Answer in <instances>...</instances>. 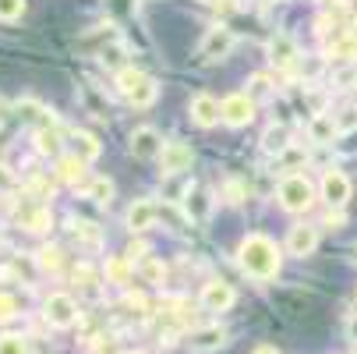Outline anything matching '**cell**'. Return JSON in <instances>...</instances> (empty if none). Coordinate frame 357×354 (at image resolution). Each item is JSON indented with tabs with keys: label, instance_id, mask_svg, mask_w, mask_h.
<instances>
[{
	"label": "cell",
	"instance_id": "1",
	"mask_svg": "<svg viewBox=\"0 0 357 354\" xmlns=\"http://www.w3.org/2000/svg\"><path fill=\"white\" fill-rule=\"evenodd\" d=\"M237 263L241 270L251 276V280H273L283 266V256H280V248L273 237L266 234H248L237 248Z\"/></svg>",
	"mask_w": 357,
	"mask_h": 354
},
{
	"label": "cell",
	"instance_id": "2",
	"mask_svg": "<svg viewBox=\"0 0 357 354\" xmlns=\"http://www.w3.org/2000/svg\"><path fill=\"white\" fill-rule=\"evenodd\" d=\"M117 92L128 99L131 107L145 110V107H152V103H156L160 85H156V78H152V75H145L142 68H121V71H117Z\"/></svg>",
	"mask_w": 357,
	"mask_h": 354
},
{
	"label": "cell",
	"instance_id": "3",
	"mask_svg": "<svg viewBox=\"0 0 357 354\" xmlns=\"http://www.w3.org/2000/svg\"><path fill=\"white\" fill-rule=\"evenodd\" d=\"M315 202V184L304 174H290L280 181V206L287 213H308Z\"/></svg>",
	"mask_w": 357,
	"mask_h": 354
},
{
	"label": "cell",
	"instance_id": "4",
	"mask_svg": "<svg viewBox=\"0 0 357 354\" xmlns=\"http://www.w3.org/2000/svg\"><path fill=\"white\" fill-rule=\"evenodd\" d=\"M234 43H237L234 29H227V25H209L206 36H202V43H198V50H195V57H198V64H216V61L230 57Z\"/></svg>",
	"mask_w": 357,
	"mask_h": 354
},
{
	"label": "cell",
	"instance_id": "5",
	"mask_svg": "<svg viewBox=\"0 0 357 354\" xmlns=\"http://www.w3.org/2000/svg\"><path fill=\"white\" fill-rule=\"evenodd\" d=\"M227 326H220V323H209V326H198V330H191L188 337H184V347L191 351V354H213V351H220V347H227Z\"/></svg>",
	"mask_w": 357,
	"mask_h": 354
},
{
	"label": "cell",
	"instance_id": "6",
	"mask_svg": "<svg viewBox=\"0 0 357 354\" xmlns=\"http://www.w3.org/2000/svg\"><path fill=\"white\" fill-rule=\"evenodd\" d=\"M43 316L50 326H57V330H71L78 323V305H75V297L71 294H50L46 297V305H43Z\"/></svg>",
	"mask_w": 357,
	"mask_h": 354
},
{
	"label": "cell",
	"instance_id": "7",
	"mask_svg": "<svg viewBox=\"0 0 357 354\" xmlns=\"http://www.w3.org/2000/svg\"><path fill=\"white\" fill-rule=\"evenodd\" d=\"M128 149H131V156L135 160H160V153H163V138H160V131L156 128H135L131 131V142H128Z\"/></svg>",
	"mask_w": 357,
	"mask_h": 354
},
{
	"label": "cell",
	"instance_id": "8",
	"mask_svg": "<svg viewBox=\"0 0 357 354\" xmlns=\"http://www.w3.org/2000/svg\"><path fill=\"white\" fill-rule=\"evenodd\" d=\"M319 248V227L312 223H294L290 234H287V251L294 259H308L312 251Z\"/></svg>",
	"mask_w": 357,
	"mask_h": 354
},
{
	"label": "cell",
	"instance_id": "9",
	"mask_svg": "<svg viewBox=\"0 0 357 354\" xmlns=\"http://www.w3.org/2000/svg\"><path fill=\"white\" fill-rule=\"evenodd\" d=\"M191 121L198 124V128H216L220 121H223V103L220 99H213L209 92H198L195 99H191Z\"/></svg>",
	"mask_w": 357,
	"mask_h": 354
},
{
	"label": "cell",
	"instance_id": "10",
	"mask_svg": "<svg viewBox=\"0 0 357 354\" xmlns=\"http://www.w3.org/2000/svg\"><path fill=\"white\" fill-rule=\"evenodd\" d=\"M251 117H255V99L248 92H234L223 99V121L230 128H244V124H251Z\"/></svg>",
	"mask_w": 357,
	"mask_h": 354
},
{
	"label": "cell",
	"instance_id": "11",
	"mask_svg": "<svg viewBox=\"0 0 357 354\" xmlns=\"http://www.w3.org/2000/svg\"><path fill=\"white\" fill-rule=\"evenodd\" d=\"M181 206H184V216L191 220V223H209V216H213V198H209V191L206 188H188V195L181 198Z\"/></svg>",
	"mask_w": 357,
	"mask_h": 354
},
{
	"label": "cell",
	"instance_id": "12",
	"mask_svg": "<svg viewBox=\"0 0 357 354\" xmlns=\"http://www.w3.org/2000/svg\"><path fill=\"white\" fill-rule=\"evenodd\" d=\"M156 220H160V206H156L152 198H135L131 209H128V216H124L128 230H135V234H142V230H149V227H156Z\"/></svg>",
	"mask_w": 357,
	"mask_h": 354
},
{
	"label": "cell",
	"instance_id": "13",
	"mask_svg": "<svg viewBox=\"0 0 357 354\" xmlns=\"http://www.w3.org/2000/svg\"><path fill=\"white\" fill-rule=\"evenodd\" d=\"M297 57H301V46L294 43V36L276 32V36L269 39V61H273L280 71H290V68L297 64Z\"/></svg>",
	"mask_w": 357,
	"mask_h": 354
},
{
	"label": "cell",
	"instance_id": "14",
	"mask_svg": "<svg viewBox=\"0 0 357 354\" xmlns=\"http://www.w3.org/2000/svg\"><path fill=\"white\" fill-rule=\"evenodd\" d=\"M322 198L329 202V209H343L350 198V181L343 170H326L322 174Z\"/></svg>",
	"mask_w": 357,
	"mask_h": 354
},
{
	"label": "cell",
	"instance_id": "15",
	"mask_svg": "<svg viewBox=\"0 0 357 354\" xmlns=\"http://www.w3.org/2000/svg\"><path fill=\"white\" fill-rule=\"evenodd\" d=\"M234 301H237V294L223 280H209L206 287H202V309H209V312H227Z\"/></svg>",
	"mask_w": 357,
	"mask_h": 354
},
{
	"label": "cell",
	"instance_id": "16",
	"mask_svg": "<svg viewBox=\"0 0 357 354\" xmlns=\"http://www.w3.org/2000/svg\"><path fill=\"white\" fill-rule=\"evenodd\" d=\"M191 145L184 142H163V153H160V167L163 174H184L191 167Z\"/></svg>",
	"mask_w": 357,
	"mask_h": 354
},
{
	"label": "cell",
	"instance_id": "17",
	"mask_svg": "<svg viewBox=\"0 0 357 354\" xmlns=\"http://www.w3.org/2000/svg\"><path fill=\"white\" fill-rule=\"evenodd\" d=\"M18 223L32 234H43V230H50L54 216H50V209L43 206V202H25V206L18 209Z\"/></svg>",
	"mask_w": 357,
	"mask_h": 354
},
{
	"label": "cell",
	"instance_id": "18",
	"mask_svg": "<svg viewBox=\"0 0 357 354\" xmlns=\"http://www.w3.org/2000/svg\"><path fill=\"white\" fill-rule=\"evenodd\" d=\"M36 149L43 156H64L61 149H64V131H61V121L57 124H43L36 128Z\"/></svg>",
	"mask_w": 357,
	"mask_h": 354
},
{
	"label": "cell",
	"instance_id": "19",
	"mask_svg": "<svg viewBox=\"0 0 357 354\" xmlns=\"http://www.w3.org/2000/svg\"><path fill=\"white\" fill-rule=\"evenodd\" d=\"M71 241L85 251H99L103 248V230H99L92 220H71Z\"/></svg>",
	"mask_w": 357,
	"mask_h": 354
},
{
	"label": "cell",
	"instance_id": "20",
	"mask_svg": "<svg viewBox=\"0 0 357 354\" xmlns=\"http://www.w3.org/2000/svg\"><path fill=\"white\" fill-rule=\"evenodd\" d=\"M103 276H107V283H117V287L131 283V276H135V259H131V256H110L107 266H103Z\"/></svg>",
	"mask_w": 357,
	"mask_h": 354
},
{
	"label": "cell",
	"instance_id": "21",
	"mask_svg": "<svg viewBox=\"0 0 357 354\" xmlns=\"http://www.w3.org/2000/svg\"><path fill=\"white\" fill-rule=\"evenodd\" d=\"M71 153H75L78 160L92 163V160H99L103 145H99V138H96V135H89V131H71Z\"/></svg>",
	"mask_w": 357,
	"mask_h": 354
},
{
	"label": "cell",
	"instance_id": "22",
	"mask_svg": "<svg viewBox=\"0 0 357 354\" xmlns=\"http://www.w3.org/2000/svg\"><path fill=\"white\" fill-rule=\"evenodd\" d=\"M308 135H312V142H333L336 135H340V128H336V117H329V114H315L312 117V124H308Z\"/></svg>",
	"mask_w": 357,
	"mask_h": 354
},
{
	"label": "cell",
	"instance_id": "23",
	"mask_svg": "<svg viewBox=\"0 0 357 354\" xmlns=\"http://www.w3.org/2000/svg\"><path fill=\"white\" fill-rule=\"evenodd\" d=\"M262 149H266L269 156H283L287 149H290V131H287L283 124H280V128L273 124V128L262 135Z\"/></svg>",
	"mask_w": 357,
	"mask_h": 354
},
{
	"label": "cell",
	"instance_id": "24",
	"mask_svg": "<svg viewBox=\"0 0 357 354\" xmlns=\"http://www.w3.org/2000/svg\"><path fill=\"white\" fill-rule=\"evenodd\" d=\"M57 177H61V181H68V184H78V181L85 177V160H78L75 153L57 156Z\"/></svg>",
	"mask_w": 357,
	"mask_h": 354
},
{
	"label": "cell",
	"instance_id": "25",
	"mask_svg": "<svg viewBox=\"0 0 357 354\" xmlns=\"http://www.w3.org/2000/svg\"><path fill=\"white\" fill-rule=\"evenodd\" d=\"M85 198H92L96 206H110V198H114V181L110 177H92L85 184Z\"/></svg>",
	"mask_w": 357,
	"mask_h": 354
},
{
	"label": "cell",
	"instance_id": "26",
	"mask_svg": "<svg viewBox=\"0 0 357 354\" xmlns=\"http://www.w3.org/2000/svg\"><path fill=\"white\" fill-rule=\"evenodd\" d=\"M99 61H103L107 68H124V64H128V46H124V39H114V43H107V46H99Z\"/></svg>",
	"mask_w": 357,
	"mask_h": 354
},
{
	"label": "cell",
	"instance_id": "27",
	"mask_svg": "<svg viewBox=\"0 0 357 354\" xmlns=\"http://www.w3.org/2000/svg\"><path fill=\"white\" fill-rule=\"evenodd\" d=\"M36 266H39L43 273H57V270L64 266V251H61L57 244L39 248V251H36Z\"/></svg>",
	"mask_w": 357,
	"mask_h": 354
},
{
	"label": "cell",
	"instance_id": "28",
	"mask_svg": "<svg viewBox=\"0 0 357 354\" xmlns=\"http://www.w3.org/2000/svg\"><path fill=\"white\" fill-rule=\"evenodd\" d=\"M329 54H333L336 61H354V57H357V39H354L350 32H340L336 39H329Z\"/></svg>",
	"mask_w": 357,
	"mask_h": 354
},
{
	"label": "cell",
	"instance_id": "29",
	"mask_svg": "<svg viewBox=\"0 0 357 354\" xmlns=\"http://www.w3.org/2000/svg\"><path fill=\"white\" fill-rule=\"evenodd\" d=\"M71 280H75V287L82 290V294H96L99 290V273L89 266V263H82V266H75V273H71Z\"/></svg>",
	"mask_w": 357,
	"mask_h": 354
},
{
	"label": "cell",
	"instance_id": "30",
	"mask_svg": "<svg viewBox=\"0 0 357 354\" xmlns=\"http://www.w3.org/2000/svg\"><path fill=\"white\" fill-rule=\"evenodd\" d=\"M78 92H82V103L89 107V114H92V117H99V121H107V117H110V107H107V99H99L92 85H82Z\"/></svg>",
	"mask_w": 357,
	"mask_h": 354
},
{
	"label": "cell",
	"instance_id": "31",
	"mask_svg": "<svg viewBox=\"0 0 357 354\" xmlns=\"http://www.w3.org/2000/svg\"><path fill=\"white\" fill-rule=\"evenodd\" d=\"M138 273H142L145 283H163V280H167V266H163L160 259H142Z\"/></svg>",
	"mask_w": 357,
	"mask_h": 354
},
{
	"label": "cell",
	"instance_id": "32",
	"mask_svg": "<svg viewBox=\"0 0 357 354\" xmlns=\"http://www.w3.org/2000/svg\"><path fill=\"white\" fill-rule=\"evenodd\" d=\"M248 96H251V99H269V96H273L269 75H255V78L248 82Z\"/></svg>",
	"mask_w": 357,
	"mask_h": 354
},
{
	"label": "cell",
	"instance_id": "33",
	"mask_svg": "<svg viewBox=\"0 0 357 354\" xmlns=\"http://www.w3.org/2000/svg\"><path fill=\"white\" fill-rule=\"evenodd\" d=\"M336 117V128H340V135H350V131H357V107H347V110H340V114H333Z\"/></svg>",
	"mask_w": 357,
	"mask_h": 354
},
{
	"label": "cell",
	"instance_id": "34",
	"mask_svg": "<svg viewBox=\"0 0 357 354\" xmlns=\"http://www.w3.org/2000/svg\"><path fill=\"white\" fill-rule=\"evenodd\" d=\"M25 15V0H0V22H15Z\"/></svg>",
	"mask_w": 357,
	"mask_h": 354
},
{
	"label": "cell",
	"instance_id": "35",
	"mask_svg": "<svg viewBox=\"0 0 357 354\" xmlns=\"http://www.w3.org/2000/svg\"><path fill=\"white\" fill-rule=\"evenodd\" d=\"M0 354H29L25 337H0Z\"/></svg>",
	"mask_w": 357,
	"mask_h": 354
},
{
	"label": "cell",
	"instance_id": "36",
	"mask_svg": "<svg viewBox=\"0 0 357 354\" xmlns=\"http://www.w3.org/2000/svg\"><path fill=\"white\" fill-rule=\"evenodd\" d=\"M18 316V301L11 294H0V323H11Z\"/></svg>",
	"mask_w": 357,
	"mask_h": 354
},
{
	"label": "cell",
	"instance_id": "37",
	"mask_svg": "<svg viewBox=\"0 0 357 354\" xmlns=\"http://www.w3.org/2000/svg\"><path fill=\"white\" fill-rule=\"evenodd\" d=\"M29 188H32L39 198H50V195H54V181H46V177H32Z\"/></svg>",
	"mask_w": 357,
	"mask_h": 354
},
{
	"label": "cell",
	"instance_id": "38",
	"mask_svg": "<svg viewBox=\"0 0 357 354\" xmlns=\"http://www.w3.org/2000/svg\"><path fill=\"white\" fill-rule=\"evenodd\" d=\"M0 191H15V174L0 163Z\"/></svg>",
	"mask_w": 357,
	"mask_h": 354
},
{
	"label": "cell",
	"instance_id": "39",
	"mask_svg": "<svg viewBox=\"0 0 357 354\" xmlns=\"http://www.w3.org/2000/svg\"><path fill=\"white\" fill-rule=\"evenodd\" d=\"M124 305L135 309V312H145V297H142V294H128V297H124Z\"/></svg>",
	"mask_w": 357,
	"mask_h": 354
},
{
	"label": "cell",
	"instance_id": "40",
	"mask_svg": "<svg viewBox=\"0 0 357 354\" xmlns=\"http://www.w3.org/2000/svg\"><path fill=\"white\" fill-rule=\"evenodd\" d=\"M227 195H230L227 202H241V195H244V191H241V184H237V181H230V184H227Z\"/></svg>",
	"mask_w": 357,
	"mask_h": 354
},
{
	"label": "cell",
	"instance_id": "41",
	"mask_svg": "<svg viewBox=\"0 0 357 354\" xmlns=\"http://www.w3.org/2000/svg\"><path fill=\"white\" fill-rule=\"evenodd\" d=\"M347 340H354V344H357V316H350V319H347Z\"/></svg>",
	"mask_w": 357,
	"mask_h": 354
},
{
	"label": "cell",
	"instance_id": "42",
	"mask_svg": "<svg viewBox=\"0 0 357 354\" xmlns=\"http://www.w3.org/2000/svg\"><path fill=\"white\" fill-rule=\"evenodd\" d=\"M251 354H280V351H276V347H269V344H259Z\"/></svg>",
	"mask_w": 357,
	"mask_h": 354
},
{
	"label": "cell",
	"instance_id": "43",
	"mask_svg": "<svg viewBox=\"0 0 357 354\" xmlns=\"http://www.w3.org/2000/svg\"><path fill=\"white\" fill-rule=\"evenodd\" d=\"M0 244H4V234H0Z\"/></svg>",
	"mask_w": 357,
	"mask_h": 354
},
{
	"label": "cell",
	"instance_id": "44",
	"mask_svg": "<svg viewBox=\"0 0 357 354\" xmlns=\"http://www.w3.org/2000/svg\"><path fill=\"white\" fill-rule=\"evenodd\" d=\"M354 263H357V251H354Z\"/></svg>",
	"mask_w": 357,
	"mask_h": 354
}]
</instances>
